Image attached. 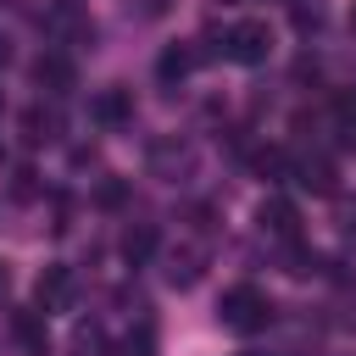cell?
<instances>
[{
    "mask_svg": "<svg viewBox=\"0 0 356 356\" xmlns=\"http://www.w3.org/2000/svg\"><path fill=\"white\" fill-rule=\"evenodd\" d=\"M267 50H273V28H267L261 17H245V22H234V28L222 33V56H234V61H245V67L267 61Z\"/></svg>",
    "mask_w": 356,
    "mask_h": 356,
    "instance_id": "2",
    "label": "cell"
},
{
    "mask_svg": "<svg viewBox=\"0 0 356 356\" xmlns=\"http://www.w3.org/2000/svg\"><path fill=\"white\" fill-rule=\"evenodd\" d=\"M200 267H206V256H200L195 245H184V250H172V256H167V278H172V284H195V278H200Z\"/></svg>",
    "mask_w": 356,
    "mask_h": 356,
    "instance_id": "8",
    "label": "cell"
},
{
    "mask_svg": "<svg viewBox=\"0 0 356 356\" xmlns=\"http://www.w3.org/2000/svg\"><path fill=\"white\" fill-rule=\"evenodd\" d=\"M300 184L317 189V195H334V189H339V184H334V161H306V167H300Z\"/></svg>",
    "mask_w": 356,
    "mask_h": 356,
    "instance_id": "10",
    "label": "cell"
},
{
    "mask_svg": "<svg viewBox=\"0 0 356 356\" xmlns=\"http://www.w3.org/2000/svg\"><path fill=\"white\" fill-rule=\"evenodd\" d=\"M217 312H222V323H228L234 334H256V328H267V323H273V300H267L261 289H250V284L228 289Z\"/></svg>",
    "mask_w": 356,
    "mask_h": 356,
    "instance_id": "1",
    "label": "cell"
},
{
    "mask_svg": "<svg viewBox=\"0 0 356 356\" xmlns=\"http://www.w3.org/2000/svg\"><path fill=\"white\" fill-rule=\"evenodd\" d=\"M33 300H39L44 312H61V306L72 300V273H67L61 261H50V267L39 273V284H33Z\"/></svg>",
    "mask_w": 356,
    "mask_h": 356,
    "instance_id": "3",
    "label": "cell"
},
{
    "mask_svg": "<svg viewBox=\"0 0 356 356\" xmlns=\"http://www.w3.org/2000/svg\"><path fill=\"white\" fill-rule=\"evenodd\" d=\"M150 250H156V228H150V222H139V228H128V234H122V256H128L134 267H139Z\"/></svg>",
    "mask_w": 356,
    "mask_h": 356,
    "instance_id": "9",
    "label": "cell"
},
{
    "mask_svg": "<svg viewBox=\"0 0 356 356\" xmlns=\"http://www.w3.org/2000/svg\"><path fill=\"white\" fill-rule=\"evenodd\" d=\"M44 134H50V117H39V106H33V111H22V139H33V145H39Z\"/></svg>",
    "mask_w": 356,
    "mask_h": 356,
    "instance_id": "15",
    "label": "cell"
},
{
    "mask_svg": "<svg viewBox=\"0 0 356 356\" xmlns=\"http://www.w3.org/2000/svg\"><path fill=\"white\" fill-rule=\"evenodd\" d=\"M11 189H17V200H28V195H33V172H28V167H22V172H17V184H11Z\"/></svg>",
    "mask_w": 356,
    "mask_h": 356,
    "instance_id": "18",
    "label": "cell"
},
{
    "mask_svg": "<svg viewBox=\"0 0 356 356\" xmlns=\"http://www.w3.org/2000/svg\"><path fill=\"white\" fill-rule=\"evenodd\" d=\"M284 167H289V161H284V150H261V156H256V172H261V178H278Z\"/></svg>",
    "mask_w": 356,
    "mask_h": 356,
    "instance_id": "16",
    "label": "cell"
},
{
    "mask_svg": "<svg viewBox=\"0 0 356 356\" xmlns=\"http://www.w3.org/2000/svg\"><path fill=\"white\" fill-rule=\"evenodd\" d=\"M195 61H200V50H195V44H167V50H161V61H156V72L172 83V78L195 72Z\"/></svg>",
    "mask_w": 356,
    "mask_h": 356,
    "instance_id": "6",
    "label": "cell"
},
{
    "mask_svg": "<svg viewBox=\"0 0 356 356\" xmlns=\"http://www.w3.org/2000/svg\"><path fill=\"white\" fill-rule=\"evenodd\" d=\"M33 78L61 95V89H72V61H67V56H39V61H33Z\"/></svg>",
    "mask_w": 356,
    "mask_h": 356,
    "instance_id": "7",
    "label": "cell"
},
{
    "mask_svg": "<svg viewBox=\"0 0 356 356\" xmlns=\"http://www.w3.org/2000/svg\"><path fill=\"white\" fill-rule=\"evenodd\" d=\"M6 289H11V267L0 261V300H6Z\"/></svg>",
    "mask_w": 356,
    "mask_h": 356,
    "instance_id": "19",
    "label": "cell"
},
{
    "mask_svg": "<svg viewBox=\"0 0 356 356\" xmlns=\"http://www.w3.org/2000/svg\"><path fill=\"white\" fill-rule=\"evenodd\" d=\"M72 356H106V334H100L95 323H78V334H72Z\"/></svg>",
    "mask_w": 356,
    "mask_h": 356,
    "instance_id": "11",
    "label": "cell"
},
{
    "mask_svg": "<svg viewBox=\"0 0 356 356\" xmlns=\"http://www.w3.org/2000/svg\"><path fill=\"white\" fill-rule=\"evenodd\" d=\"M339 239L356 245V200H339Z\"/></svg>",
    "mask_w": 356,
    "mask_h": 356,
    "instance_id": "17",
    "label": "cell"
},
{
    "mask_svg": "<svg viewBox=\"0 0 356 356\" xmlns=\"http://www.w3.org/2000/svg\"><path fill=\"white\" fill-rule=\"evenodd\" d=\"M89 117H95L100 128H122V122L134 117V95H128V89H100V95L89 100Z\"/></svg>",
    "mask_w": 356,
    "mask_h": 356,
    "instance_id": "4",
    "label": "cell"
},
{
    "mask_svg": "<svg viewBox=\"0 0 356 356\" xmlns=\"http://www.w3.org/2000/svg\"><path fill=\"white\" fill-rule=\"evenodd\" d=\"M122 356H156V328L145 323L139 334H128V339H122Z\"/></svg>",
    "mask_w": 356,
    "mask_h": 356,
    "instance_id": "14",
    "label": "cell"
},
{
    "mask_svg": "<svg viewBox=\"0 0 356 356\" xmlns=\"http://www.w3.org/2000/svg\"><path fill=\"white\" fill-rule=\"evenodd\" d=\"M350 22H356V11H350Z\"/></svg>",
    "mask_w": 356,
    "mask_h": 356,
    "instance_id": "22",
    "label": "cell"
},
{
    "mask_svg": "<svg viewBox=\"0 0 356 356\" xmlns=\"http://www.w3.org/2000/svg\"><path fill=\"white\" fill-rule=\"evenodd\" d=\"M6 61H11V44H6V39H0V67H6Z\"/></svg>",
    "mask_w": 356,
    "mask_h": 356,
    "instance_id": "20",
    "label": "cell"
},
{
    "mask_svg": "<svg viewBox=\"0 0 356 356\" xmlns=\"http://www.w3.org/2000/svg\"><path fill=\"white\" fill-rule=\"evenodd\" d=\"M11 328H17V339H22V345L44 350V323H39L33 312H17V317H11Z\"/></svg>",
    "mask_w": 356,
    "mask_h": 356,
    "instance_id": "13",
    "label": "cell"
},
{
    "mask_svg": "<svg viewBox=\"0 0 356 356\" xmlns=\"http://www.w3.org/2000/svg\"><path fill=\"white\" fill-rule=\"evenodd\" d=\"M256 222H261V234H273V239H295L300 234V211L289 206V200H261V211H256Z\"/></svg>",
    "mask_w": 356,
    "mask_h": 356,
    "instance_id": "5",
    "label": "cell"
},
{
    "mask_svg": "<svg viewBox=\"0 0 356 356\" xmlns=\"http://www.w3.org/2000/svg\"><path fill=\"white\" fill-rule=\"evenodd\" d=\"M122 200H128V184H122V178H100L95 206H100V211H122Z\"/></svg>",
    "mask_w": 356,
    "mask_h": 356,
    "instance_id": "12",
    "label": "cell"
},
{
    "mask_svg": "<svg viewBox=\"0 0 356 356\" xmlns=\"http://www.w3.org/2000/svg\"><path fill=\"white\" fill-rule=\"evenodd\" d=\"M239 356H261V350H239Z\"/></svg>",
    "mask_w": 356,
    "mask_h": 356,
    "instance_id": "21",
    "label": "cell"
}]
</instances>
